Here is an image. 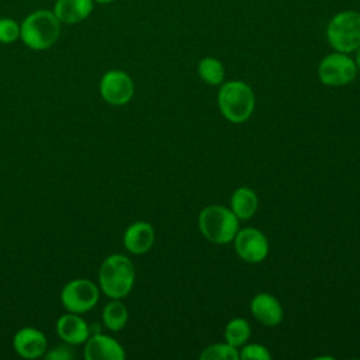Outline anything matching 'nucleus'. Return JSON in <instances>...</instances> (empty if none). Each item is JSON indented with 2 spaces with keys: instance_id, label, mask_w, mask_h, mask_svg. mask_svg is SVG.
Masks as SVG:
<instances>
[{
  "instance_id": "nucleus-11",
  "label": "nucleus",
  "mask_w": 360,
  "mask_h": 360,
  "mask_svg": "<svg viewBox=\"0 0 360 360\" xmlns=\"http://www.w3.org/2000/svg\"><path fill=\"white\" fill-rule=\"evenodd\" d=\"M13 347L22 359H38L45 354L48 342L39 329L27 326L17 330L13 338Z\"/></svg>"
},
{
  "instance_id": "nucleus-23",
  "label": "nucleus",
  "mask_w": 360,
  "mask_h": 360,
  "mask_svg": "<svg viewBox=\"0 0 360 360\" xmlns=\"http://www.w3.org/2000/svg\"><path fill=\"white\" fill-rule=\"evenodd\" d=\"M70 345H60L52 347L49 352H45L44 357L48 360H72L75 357L73 350L69 347Z\"/></svg>"
},
{
  "instance_id": "nucleus-3",
  "label": "nucleus",
  "mask_w": 360,
  "mask_h": 360,
  "mask_svg": "<svg viewBox=\"0 0 360 360\" xmlns=\"http://www.w3.org/2000/svg\"><path fill=\"white\" fill-rule=\"evenodd\" d=\"M255 93L245 82L229 80L224 83L218 91L219 111L233 124L248 121L255 111Z\"/></svg>"
},
{
  "instance_id": "nucleus-4",
  "label": "nucleus",
  "mask_w": 360,
  "mask_h": 360,
  "mask_svg": "<svg viewBox=\"0 0 360 360\" xmlns=\"http://www.w3.org/2000/svg\"><path fill=\"white\" fill-rule=\"evenodd\" d=\"M198 228L207 240L225 245L233 240L239 231V218L231 208L212 204L202 208L198 214Z\"/></svg>"
},
{
  "instance_id": "nucleus-1",
  "label": "nucleus",
  "mask_w": 360,
  "mask_h": 360,
  "mask_svg": "<svg viewBox=\"0 0 360 360\" xmlns=\"http://www.w3.org/2000/svg\"><path fill=\"white\" fill-rule=\"evenodd\" d=\"M135 283V267L132 262L120 253L107 256L98 269V284L101 291L114 300L129 294Z\"/></svg>"
},
{
  "instance_id": "nucleus-19",
  "label": "nucleus",
  "mask_w": 360,
  "mask_h": 360,
  "mask_svg": "<svg viewBox=\"0 0 360 360\" xmlns=\"http://www.w3.org/2000/svg\"><path fill=\"white\" fill-rule=\"evenodd\" d=\"M250 332H252L250 325L246 319L233 318L225 326V332H224L225 342L235 347H240L250 338Z\"/></svg>"
},
{
  "instance_id": "nucleus-9",
  "label": "nucleus",
  "mask_w": 360,
  "mask_h": 360,
  "mask_svg": "<svg viewBox=\"0 0 360 360\" xmlns=\"http://www.w3.org/2000/svg\"><path fill=\"white\" fill-rule=\"evenodd\" d=\"M233 242L238 256L248 263H260L269 255V240L264 233L256 228L248 226L239 229Z\"/></svg>"
},
{
  "instance_id": "nucleus-24",
  "label": "nucleus",
  "mask_w": 360,
  "mask_h": 360,
  "mask_svg": "<svg viewBox=\"0 0 360 360\" xmlns=\"http://www.w3.org/2000/svg\"><path fill=\"white\" fill-rule=\"evenodd\" d=\"M354 62H356V66L357 69H360V46L356 49V56H354Z\"/></svg>"
},
{
  "instance_id": "nucleus-12",
  "label": "nucleus",
  "mask_w": 360,
  "mask_h": 360,
  "mask_svg": "<svg viewBox=\"0 0 360 360\" xmlns=\"http://www.w3.org/2000/svg\"><path fill=\"white\" fill-rule=\"evenodd\" d=\"M55 329L58 336L70 346L82 345L90 336V328L87 322L75 312H68L59 316Z\"/></svg>"
},
{
  "instance_id": "nucleus-16",
  "label": "nucleus",
  "mask_w": 360,
  "mask_h": 360,
  "mask_svg": "<svg viewBox=\"0 0 360 360\" xmlns=\"http://www.w3.org/2000/svg\"><path fill=\"white\" fill-rule=\"evenodd\" d=\"M259 205V198L253 188L248 186L238 187L231 195V210L242 221L252 218Z\"/></svg>"
},
{
  "instance_id": "nucleus-6",
  "label": "nucleus",
  "mask_w": 360,
  "mask_h": 360,
  "mask_svg": "<svg viewBox=\"0 0 360 360\" xmlns=\"http://www.w3.org/2000/svg\"><path fill=\"white\" fill-rule=\"evenodd\" d=\"M357 75V66L349 53L332 52L326 55L318 66V77L325 86L339 87L349 84Z\"/></svg>"
},
{
  "instance_id": "nucleus-21",
  "label": "nucleus",
  "mask_w": 360,
  "mask_h": 360,
  "mask_svg": "<svg viewBox=\"0 0 360 360\" xmlns=\"http://www.w3.org/2000/svg\"><path fill=\"white\" fill-rule=\"evenodd\" d=\"M20 39V24L8 17L0 18V44H13Z\"/></svg>"
},
{
  "instance_id": "nucleus-13",
  "label": "nucleus",
  "mask_w": 360,
  "mask_h": 360,
  "mask_svg": "<svg viewBox=\"0 0 360 360\" xmlns=\"http://www.w3.org/2000/svg\"><path fill=\"white\" fill-rule=\"evenodd\" d=\"M250 312L264 326H277L283 321V307L269 292H259L252 298Z\"/></svg>"
},
{
  "instance_id": "nucleus-14",
  "label": "nucleus",
  "mask_w": 360,
  "mask_h": 360,
  "mask_svg": "<svg viewBox=\"0 0 360 360\" xmlns=\"http://www.w3.org/2000/svg\"><path fill=\"white\" fill-rule=\"evenodd\" d=\"M122 242L125 249L134 255L146 253L153 246L155 231L149 222L136 221L125 229Z\"/></svg>"
},
{
  "instance_id": "nucleus-18",
  "label": "nucleus",
  "mask_w": 360,
  "mask_h": 360,
  "mask_svg": "<svg viewBox=\"0 0 360 360\" xmlns=\"http://www.w3.org/2000/svg\"><path fill=\"white\" fill-rule=\"evenodd\" d=\"M197 72L200 79L210 84V86H218L224 82L225 77V69L219 59L214 56H205L198 62Z\"/></svg>"
},
{
  "instance_id": "nucleus-15",
  "label": "nucleus",
  "mask_w": 360,
  "mask_h": 360,
  "mask_svg": "<svg viewBox=\"0 0 360 360\" xmlns=\"http://www.w3.org/2000/svg\"><path fill=\"white\" fill-rule=\"evenodd\" d=\"M93 7V0H56L52 11L62 24H77L91 14Z\"/></svg>"
},
{
  "instance_id": "nucleus-25",
  "label": "nucleus",
  "mask_w": 360,
  "mask_h": 360,
  "mask_svg": "<svg viewBox=\"0 0 360 360\" xmlns=\"http://www.w3.org/2000/svg\"><path fill=\"white\" fill-rule=\"evenodd\" d=\"M94 3H100V4H108V3H111V1H114V0H93Z\"/></svg>"
},
{
  "instance_id": "nucleus-7",
  "label": "nucleus",
  "mask_w": 360,
  "mask_h": 360,
  "mask_svg": "<svg viewBox=\"0 0 360 360\" xmlns=\"http://www.w3.org/2000/svg\"><path fill=\"white\" fill-rule=\"evenodd\" d=\"M98 287L87 278L69 281L60 291V302L68 312L83 314L93 309L98 301Z\"/></svg>"
},
{
  "instance_id": "nucleus-5",
  "label": "nucleus",
  "mask_w": 360,
  "mask_h": 360,
  "mask_svg": "<svg viewBox=\"0 0 360 360\" xmlns=\"http://www.w3.org/2000/svg\"><path fill=\"white\" fill-rule=\"evenodd\" d=\"M326 39L338 52H354L360 46V13L354 10L336 13L326 25Z\"/></svg>"
},
{
  "instance_id": "nucleus-22",
  "label": "nucleus",
  "mask_w": 360,
  "mask_h": 360,
  "mask_svg": "<svg viewBox=\"0 0 360 360\" xmlns=\"http://www.w3.org/2000/svg\"><path fill=\"white\" fill-rule=\"evenodd\" d=\"M239 359L243 360H270L271 354L266 346L260 343L243 345L239 352Z\"/></svg>"
},
{
  "instance_id": "nucleus-2",
  "label": "nucleus",
  "mask_w": 360,
  "mask_h": 360,
  "mask_svg": "<svg viewBox=\"0 0 360 360\" xmlns=\"http://www.w3.org/2000/svg\"><path fill=\"white\" fill-rule=\"evenodd\" d=\"M60 25L53 11H32L20 24V39L32 51L48 49L59 39Z\"/></svg>"
},
{
  "instance_id": "nucleus-10",
  "label": "nucleus",
  "mask_w": 360,
  "mask_h": 360,
  "mask_svg": "<svg viewBox=\"0 0 360 360\" xmlns=\"http://www.w3.org/2000/svg\"><path fill=\"white\" fill-rule=\"evenodd\" d=\"M83 356L86 360H124V347L111 336L96 333L84 342Z\"/></svg>"
},
{
  "instance_id": "nucleus-8",
  "label": "nucleus",
  "mask_w": 360,
  "mask_h": 360,
  "mask_svg": "<svg viewBox=\"0 0 360 360\" xmlns=\"http://www.w3.org/2000/svg\"><path fill=\"white\" fill-rule=\"evenodd\" d=\"M100 94L111 105H124L134 96V82L124 70H108L100 80Z\"/></svg>"
},
{
  "instance_id": "nucleus-17",
  "label": "nucleus",
  "mask_w": 360,
  "mask_h": 360,
  "mask_svg": "<svg viewBox=\"0 0 360 360\" xmlns=\"http://www.w3.org/2000/svg\"><path fill=\"white\" fill-rule=\"evenodd\" d=\"M101 316H103V323L107 326V329L112 332H118L127 325L128 309L120 300L112 298V301H110L103 308Z\"/></svg>"
},
{
  "instance_id": "nucleus-20",
  "label": "nucleus",
  "mask_w": 360,
  "mask_h": 360,
  "mask_svg": "<svg viewBox=\"0 0 360 360\" xmlns=\"http://www.w3.org/2000/svg\"><path fill=\"white\" fill-rule=\"evenodd\" d=\"M201 360H238L239 352L238 347L229 345V343H214L207 346L201 354Z\"/></svg>"
}]
</instances>
